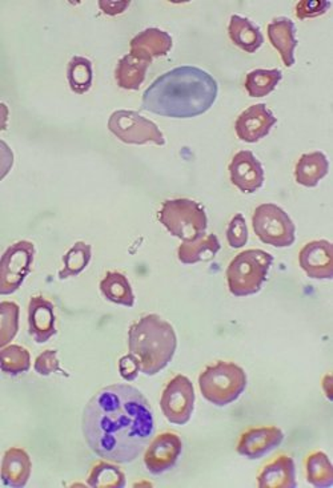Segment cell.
Segmentation results:
<instances>
[{
    "instance_id": "cell-3",
    "label": "cell",
    "mask_w": 333,
    "mask_h": 488,
    "mask_svg": "<svg viewBox=\"0 0 333 488\" xmlns=\"http://www.w3.org/2000/svg\"><path fill=\"white\" fill-rule=\"evenodd\" d=\"M177 338L174 326L160 315L147 314L128 330V349L145 376H156L174 358Z\"/></svg>"
},
{
    "instance_id": "cell-1",
    "label": "cell",
    "mask_w": 333,
    "mask_h": 488,
    "mask_svg": "<svg viewBox=\"0 0 333 488\" xmlns=\"http://www.w3.org/2000/svg\"><path fill=\"white\" fill-rule=\"evenodd\" d=\"M84 440L98 457L113 463L139 458L155 432L154 411L134 386H107L90 399L81 420Z\"/></svg>"
},
{
    "instance_id": "cell-4",
    "label": "cell",
    "mask_w": 333,
    "mask_h": 488,
    "mask_svg": "<svg viewBox=\"0 0 333 488\" xmlns=\"http://www.w3.org/2000/svg\"><path fill=\"white\" fill-rule=\"evenodd\" d=\"M274 256L262 249H248L239 253L227 268V282L231 294L247 297L259 293L267 281Z\"/></svg>"
},
{
    "instance_id": "cell-34",
    "label": "cell",
    "mask_w": 333,
    "mask_h": 488,
    "mask_svg": "<svg viewBox=\"0 0 333 488\" xmlns=\"http://www.w3.org/2000/svg\"><path fill=\"white\" fill-rule=\"evenodd\" d=\"M34 369L39 376L43 377L57 373V371L67 376L66 371L60 369V362L58 359L57 350H46L42 355H38V358L35 359Z\"/></svg>"
},
{
    "instance_id": "cell-5",
    "label": "cell",
    "mask_w": 333,
    "mask_h": 488,
    "mask_svg": "<svg viewBox=\"0 0 333 488\" xmlns=\"http://www.w3.org/2000/svg\"><path fill=\"white\" fill-rule=\"evenodd\" d=\"M199 387L204 398L224 408L239 399L247 387V374L232 362H218L199 377Z\"/></svg>"
},
{
    "instance_id": "cell-8",
    "label": "cell",
    "mask_w": 333,
    "mask_h": 488,
    "mask_svg": "<svg viewBox=\"0 0 333 488\" xmlns=\"http://www.w3.org/2000/svg\"><path fill=\"white\" fill-rule=\"evenodd\" d=\"M108 130L125 144H166L165 134L157 125L135 111H115L108 120Z\"/></svg>"
},
{
    "instance_id": "cell-24",
    "label": "cell",
    "mask_w": 333,
    "mask_h": 488,
    "mask_svg": "<svg viewBox=\"0 0 333 488\" xmlns=\"http://www.w3.org/2000/svg\"><path fill=\"white\" fill-rule=\"evenodd\" d=\"M150 63L128 54L118 61L115 69V79L118 86L123 90H137L145 80Z\"/></svg>"
},
{
    "instance_id": "cell-9",
    "label": "cell",
    "mask_w": 333,
    "mask_h": 488,
    "mask_svg": "<svg viewBox=\"0 0 333 488\" xmlns=\"http://www.w3.org/2000/svg\"><path fill=\"white\" fill-rule=\"evenodd\" d=\"M35 247L30 241H17L7 248L0 262V294L10 296L19 291L34 262Z\"/></svg>"
},
{
    "instance_id": "cell-12",
    "label": "cell",
    "mask_w": 333,
    "mask_h": 488,
    "mask_svg": "<svg viewBox=\"0 0 333 488\" xmlns=\"http://www.w3.org/2000/svg\"><path fill=\"white\" fill-rule=\"evenodd\" d=\"M277 122L273 111L265 104H255L248 107L239 115L235 122V131L239 139L244 143H258L271 133Z\"/></svg>"
},
{
    "instance_id": "cell-26",
    "label": "cell",
    "mask_w": 333,
    "mask_h": 488,
    "mask_svg": "<svg viewBox=\"0 0 333 488\" xmlns=\"http://www.w3.org/2000/svg\"><path fill=\"white\" fill-rule=\"evenodd\" d=\"M306 481L317 488L333 486V467L331 461L323 451L312 452L306 461Z\"/></svg>"
},
{
    "instance_id": "cell-23",
    "label": "cell",
    "mask_w": 333,
    "mask_h": 488,
    "mask_svg": "<svg viewBox=\"0 0 333 488\" xmlns=\"http://www.w3.org/2000/svg\"><path fill=\"white\" fill-rule=\"evenodd\" d=\"M228 35H230L233 45L238 46L248 54L258 51L264 43V37H263L258 26L253 25L247 17L241 16H231Z\"/></svg>"
},
{
    "instance_id": "cell-19",
    "label": "cell",
    "mask_w": 333,
    "mask_h": 488,
    "mask_svg": "<svg viewBox=\"0 0 333 488\" xmlns=\"http://www.w3.org/2000/svg\"><path fill=\"white\" fill-rule=\"evenodd\" d=\"M267 32L271 45L279 52L285 66L291 69L295 64V49L297 47L295 23L285 16L274 17L268 25Z\"/></svg>"
},
{
    "instance_id": "cell-31",
    "label": "cell",
    "mask_w": 333,
    "mask_h": 488,
    "mask_svg": "<svg viewBox=\"0 0 333 488\" xmlns=\"http://www.w3.org/2000/svg\"><path fill=\"white\" fill-rule=\"evenodd\" d=\"M0 367L3 373L16 377L27 373L31 367V355L26 347L19 345H10L2 347L0 352Z\"/></svg>"
},
{
    "instance_id": "cell-17",
    "label": "cell",
    "mask_w": 333,
    "mask_h": 488,
    "mask_svg": "<svg viewBox=\"0 0 333 488\" xmlns=\"http://www.w3.org/2000/svg\"><path fill=\"white\" fill-rule=\"evenodd\" d=\"M172 45L174 40L168 32L159 28H147L131 40L130 54L151 64L156 58L166 57L171 51Z\"/></svg>"
},
{
    "instance_id": "cell-11",
    "label": "cell",
    "mask_w": 333,
    "mask_h": 488,
    "mask_svg": "<svg viewBox=\"0 0 333 488\" xmlns=\"http://www.w3.org/2000/svg\"><path fill=\"white\" fill-rule=\"evenodd\" d=\"M183 451V442L175 432H162L154 438L145 454V466L152 475L174 469Z\"/></svg>"
},
{
    "instance_id": "cell-27",
    "label": "cell",
    "mask_w": 333,
    "mask_h": 488,
    "mask_svg": "<svg viewBox=\"0 0 333 488\" xmlns=\"http://www.w3.org/2000/svg\"><path fill=\"white\" fill-rule=\"evenodd\" d=\"M283 79L280 69H253L245 78V90L251 98H264L270 95Z\"/></svg>"
},
{
    "instance_id": "cell-30",
    "label": "cell",
    "mask_w": 333,
    "mask_h": 488,
    "mask_svg": "<svg viewBox=\"0 0 333 488\" xmlns=\"http://www.w3.org/2000/svg\"><path fill=\"white\" fill-rule=\"evenodd\" d=\"M87 484L92 488H123L125 487V475L115 464L99 461L92 467Z\"/></svg>"
},
{
    "instance_id": "cell-10",
    "label": "cell",
    "mask_w": 333,
    "mask_h": 488,
    "mask_svg": "<svg viewBox=\"0 0 333 488\" xmlns=\"http://www.w3.org/2000/svg\"><path fill=\"white\" fill-rule=\"evenodd\" d=\"M160 408L168 422L186 425L195 408L194 385L187 377L177 376L166 384L160 398Z\"/></svg>"
},
{
    "instance_id": "cell-28",
    "label": "cell",
    "mask_w": 333,
    "mask_h": 488,
    "mask_svg": "<svg viewBox=\"0 0 333 488\" xmlns=\"http://www.w3.org/2000/svg\"><path fill=\"white\" fill-rule=\"evenodd\" d=\"M91 245L83 241H78L63 257L64 267L59 271V279L66 280L70 277L78 276L89 267L91 261Z\"/></svg>"
},
{
    "instance_id": "cell-35",
    "label": "cell",
    "mask_w": 333,
    "mask_h": 488,
    "mask_svg": "<svg viewBox=\"0 0 333 488\" xmlns=\"http://www.w3.org/2000/svg\"><path fill=\"white\" fill-rule=\"evenodd\" d=\"M331 8V2H317V0H303L296 5V16L299 19H308L323 16Z\"/></svg>"
},
{
    "instance_id": "cell-14",
    "label": "cell",
    "mask_w": 333,
    "mask_h": 488,
    "mask_svg": "<svg viewBox=\"0 0 333 488\" xmlns=\"http://www.w3.org/2000/svg\"><path fill=\"white\" fill-rule=\"evenodd\" d=\"M299 264L309 279L331 280L333 277V248L327 239H317L304 245Z\"/></svg>"
},
{
    "instance_id": "cell-20",
    "label": "cell",
    "mask_w": 333,
    "mask_h": 488,
    "mask_svg": "<svg viewBox=\"0 0 333 488\" xmlns=\"http://www.w3.org/2000/svg\"><path fill=\"white\" fill-rule=\"evenodd\" d=\"M260 488H295L296 483V466L288 455H279L265 464L258 476Z\"/></svg>"
},
{
    "instance_id": "cell-36",
    "label": "cell",
    "mask_w": 333,
    "mask_h": 488,
    "mask_svg": "<svg viewBox=\"0 0 333 488\" xmlns=\"http://www.w3.org/2000/svg\"><path fill=\"white\" fill-rule=\"evenodd\" d=\"M119 371H121L123 379L133 382L135 381L142 370H140V364L136 356L130 353V355L122 356L121 361H119Z\"/></svg>"
},
{
    "instance_id": "cell-15",
    "label": "cell",
    "mask_w": 333,
    "mask_h": 488,
    "mask_svg": "<svg viewBox=\"0 0 333 488\" xmlns=\"http://www.w3.org/2000/svg\"><path fill=\"white\" fill-rule=\"evenodd\" d=\"M285 440V432L274 426L255 428L242 432L236 451L248 459H259L270 454Z\"/></svg>"
},
{
    "instance_id": "cell-7",
    "label": "cell",
    "mask_w": 333,
    "mask_h": 488,
    "mask_svg": "<svg viewBox=\"0 0 333 488\" xmlns=\"http://www.w3.org/2000/svg\"><path fill=\"white\" fill-rule=\"evenodd\" d=\"M252 227L260 241L274 248H288L296 239V228L288 213L274 204H262L252 216Z\"/></svg>"
},
{
    "instance_id": "cell-13",
    "label": "cell",
    "mask_w": 333,
    "mask_h": 488,
    "mask_svg": "<svg viewBox=\"0 0 333 488\" xmlns=\"http://www.w3.org/2000/svg\"><path fill=\"white\" fill-rule=\"evenodd\" d=\"M231 181L242 193H255L264 184V169L251 151H241L228 166Z\"/></svg>"
},
{
    "instance_id": "cell-25",
    "label": "cell",
    "mask_w": 333,
    "mask_h": 488,
    "mask_svg": "<svg viewBox=\"0 0 333 488\" xmlns=\"http://www.w3.org/2000/svg\"><path fill=\"white\" fill-rule=\"evenodd\" d=\"M101 292L106 300L118 305L133 308L135 305V296L127 277L121 271H108L102 280Z\"/></svg>"
},
{
    "instance_id": "cell-29",
    "label": "cell",
    "mask_w": 333,
    "mask_h": 488,
    "mask_svg": "<svg viewBox=\"0 0 333 488\" xmlns=\"http://www.w3.org/2000/svg\"><path fill=\"white\" fill-rule=\"evenodd\" d=\"M92 63L83 57H74L67 69V79L72 92L83 95L89 92L92 86Z\"/></svg>"
},
{
    "instance_id": "cell-18",
    "label": "cell",
    "mask_w": 333,
    "mask_h": 488,
    "mask_svg": "<svg viewBox=\"0 0 333 488\" xmlns=\"http://www.w3.org/2000/svg\"><path fill=\"white\" fill-rule=\"evenodd\" d=\"M31 472V458L25 450L13 447L3 455L0 476H2V482L5 487L23 488L27 486Z\"/></svg>"
},
{
    "instance_id": "cell-6",
    "label": "cell",
    "mask_w": 333,
    "mask_h": 488,
    "mask_svg": "<svg viewBox=\"0 0 333 488\" xmlns=\"http://www.w3.org/2000/svg\"><path fill=\"white\" fill-rule=\"evenodd\" d=\"M157 217L160 224H163L172 236L183 241H191L204 235L209 227V218L204 207L189 198L165 201Z\"/></svg>"
},
{
    "instance_id": "cell-32",
    "label": "cell",
    "mask_w": 333,
    "mask_h": 488,
    "mask_svg": "<svg viewBox=\"0 0 333 488\" xmlns=\"http://www.w3.org/2000/svg\"><path fill=\"white\" fill-rule=\"evenodd\" d=\"M19 306L10 301L0 303V347H5L16 338L19 330Z\"/></svg>"
},
{
    "instance_id": "cell-37",
    "label": "cell",
    "mask_w": 333,
    "mask_h": 488,
    "mask_svg": "<svg viewBox=\"0 0 333 488\" xmlns=\"http://www.w3.org/2000/svg\"><path fill=\"white\" fill-rule=\"evenodd\" d=\"M130 2H99V7L102 8L107 16H118V14L124 13L125 8L130 5Z\"/></svg>"
},
{
    "instance_id": "cell-2",
    "label": "cell",
    "mask_w": 333,
    "mask_h": 488,
    "mask_svg": "<svg viewBox=\"0 0 333 488\" xmlns=\"http://www.w3.org/2000/svg\"><path fill=\"white\" fill-rule=\"evenodd\" d=\"M218 92V81L209 72L198 67H177L145 90L142 110L165 118H197L212 107Z\"/></svg>"
},
{
    "instance_id": "cell-21",
    "label": "cell",
    "mask_w": 333,
    "mask_h": 488,
    "mask_svg": "<svg viewBox=\"0 0 333 488\" xmlns=\"http://www.w3.org/2000/svg\"><path fill=\"white\" fill-rule=\"evenodd\" d=\"M220 248L221 245L218 237L204 233L191 241H183L177 249V257H179V261L186 265L211 261Z\"/></svg>"
},
{
    "instance_id": "cell-33",
    "label": "cell",
    "mask_w": 333,
    "mask_h": 488,
    "mask_svg": "<svg viewBox=\"0 0 333 488\" xmlns=\"http://www.w3.org/2000/svg\"><path fill=\"white\" fill-rule=\"evenodd\" d=\"M228 245L233 249H241L248 242V228L242 213L233 216L227 228Z\"/></svg>"
},
{
    "instance_id": "cell-22",
    "label": "cell",
    "mask_w": 333,
    "mask_h": 488,
    "mask_svg": "<svg viewBox=\"0 0 333 488\" xmlns=\"http://www.w3.org/2000/svg\"><path fill=\"white\" fill-rule=\"evenodd\" d=\"M329 163L323 152L304 154L295 166V178L300 186L315 188L328 175Z\"/></svg>"
},
{
    "instance_id": "cell-16",
    "label": "cell",
    "mask_w": 333,
    "mask_h": 488,
    "mask_svg": "<svg viewBox=\"0 0 333 488\" xmlns=\"http://www.w3.org/2000/svg\"><path fill=\"white\" fill-rule=\"evenodd\" d=\"M54 305L45 297H32L28 303V332L37 344H46L57 334Z\"/></svg>"
}]
</instances>
